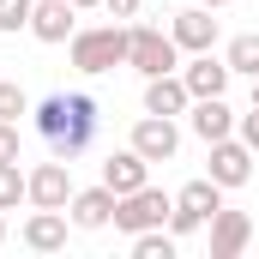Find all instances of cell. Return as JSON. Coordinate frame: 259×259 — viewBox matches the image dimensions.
I'll list each match as a JSON object with an SVG mask.
<instances>
[{
  "label": "cell",
  "instance_id": "6da1fadb",
  "mask_svg": "<svg viewBox=\"0 0 259 259\" xmlns=\"http://www.w3.org/2000/svg\"><path fill=\"white\" fill-rule=\"evenodd\" d=\"M97 121H103V109H97V97L91 91H55V97H42V103H30V127L49 139V151L72 163L91 139H97Z\"/></svg>",
  "mask_w": 259,
  "mask_h": 259
},
{
  "label": "cell",
  "instance_id": "7a4b0ae2",
  "mask_svg": "<svg viewBox=\"0 0 259 259\" xmlns=\"http://www.w3.org/2000/svg\"><path fill=\"white\" fill-rule=\"evenodd\" d=\"M66 55H72V66H78L84 78H103V72L127 66V24H121V18H115V24H78V30L66 36Z\"/></svg>",
  "mask_w": 259,
  "mask_h": 259
},
{
  "label": "cell",
  "instance_id": "3957f363",
  "mask_svg": "<svg viewBox=\"0 0 259 259\" xmlns=\"http://www.w3.org/2000/svg\"><path fill=\"white\" fill-rule=\"evenodd\" d=\"M127 66L139 78H157V72H181V42L157 24H127Z\"/></svg>",
  "mask_w": 259,
  "mask_h": 259
},
{
  "label": "cell",
  "instance_id": "277c9868",
  "mask_svg": "<svg viewBox=\"0 0 259 259\" xmlns=\"http://www.w3.org/2000/svg\"><path fill=\"white\" fill-rule=\"evenodd\" d=\"M223 211V187L211 181V175H199V181H187L181 193H175V211H169V229L187 241V235H199V229H211V217Z\"/></svg>",
  "mask_w": 259,
  "mask_h": 259
},
{
  "label": "cell",
  "instance_id": "5b68a950",
  "mask_svg": "<svg viewBox=\"0 0 259 259\" xmlns=\"http://www.w3.org/2000/svg\"><path fill=\"white\" fill-rule=\"evenodd\" d=\"M169 211H175V199H169V193H157V187L145 181L139 193H121V199H115V229H121V235L163 229V223H169Z\"/></svg>",
  "mask_w": 259,
  "mask_h": 259
},
{
  "label": "cell",
  "instance_id": "8992f818",
  "mask_svg": "<svg viewBox=\"0 0 259 259\" xmlns=\"http://www.w3.org/2000/svg\"><path fill=\"white\" fill-rule=\"evenodd\" d=\"M205 151H211V169H205V175H211L223 193H235V187L253 181V145H247V139L229 133V139H217V145H205Z\"/></svg>",
  "mask_w": 259,
  "mask_h": 259
},
{
  "label": "cell",
  "instance_id": "52a82bcc",
  "mask_svg": "<svg viewBox=\"0 0 259 259\" xmlns=\"http://www.w3.org/2000/svg\"><path fill=\"white\" fill-rule=\"evenodd\" d=\"M127 145L145 157V163H175V151H181V127H175L169 115H139Z\"/></svg>",
  "mask_w": 259,
  "mask_h": 259
},
{
  "label": "cell",
  "instance_id": "ba28073f",
  "mask_svg": "<svg viewBox=\"0 0 259 259\" xmlns=\"http://www.w3.org/2000/svg\"><path fill=\"white\" fill-rule=\"evenodd\" d=\"M24 175H30V205H42V211H66V199L78 193V187H72V163H61V157L36 163V169H24Z\"/></svg>",
  "mask_w": 259,
  "mask_h": 259
},
{
  "label": "cell",
  "instance_id": "9c48e42d",
  "mask_svg": "<svg viewBox=\"0 0 259 259\" xmlns=\"http://www.w3.org/2000/svg\"><path fill=\"white\" fill-rule=\"evenodd\" d=\"M115 187H103V181H97V187H78V193L66 199V217H72V229H84V235H91V229H109V223H115Z\"/></svg>",
  "mask_w": 259,
  "mask_h": 259
},
{
  "label": "cell",
  "instance_id": "30bf717a",
  "mask_svg": "<svg viewBox=\"0 0 259 259\" xmlns=\"http://www.w3.org/2000/svg\"><path fill=\"white\" fill-rule=\"evenodd\" d=\"M66 229H72V217H66V211H42V205H30V217H24L18 241H24L30 253H61V247H66Z\"/></svg>",
  "mask_w": 259,
  "mask_h": 259
},
{
  "label": "cell",
  "instance_id": "8fae6325",
  "mask_svg": "<svg viewBox=\"0 0 259 259\" xmlns=\"http://www.w3.org/2000/svg\"><path fill=\"white\" fill-rule=\"evenodd\" d=\"M229 78H235V72H229V61H223V55H211V49H205V55H193V61L181 66V84H187V97H223V91H229Z\"/></svg>",
  "mask_w": 259,
  "mask_h": 259
},
{
  "label": "cell",
  "instance_id": "7c38bea8",
  "mask_svg": "<svg viewBox=\"0 0 259 259\" xmlns=\"http://www.w3.org/2000/svg\"><path fill=\"white\" fill-rule=\"evenodd\" d=\"M247 241H253V217L223 205V211L211 217V259H241V253H247Z\"/></svg>",
  "mask_w": 259,
  "mask_h": 259
},
{
  "label": "cell",
  "instance_id": "4fadbf2b",
  "mask_svg": "<svg viewBox=\"0 0 259 259\" xmlns=\"http://www.w3.org/2000/svg\"><path fill=\"white\" fill-rule=\"evenodd\" d=\"M169 36L181 42V55H205V49H217V18H211V6H187V12H175V18H169Z\"/></svg>",
  "mask_w": 259,
  "mask_h": 259
},
{
  "label": "cell",
  "instance_id": "5bb4252c",
  "mask_svg": "<svg viewBox=\"0 0 259 259\" xmlns=\"http://www.w3.org/2000/svg\"><path fill=\"white\" fill-rule=\"evenodd\" d=\"M72 30H78V6H72V0H36V12H30V36H36V42L55 49Z\"/></svg>",
  "mask_w": 259,
  "mask_h": 259
},
{
  "label": "cell",
  "instance_id": "9a60e30c",
  "mask_svg": "<svg viewBox=\"0 0 259 259\" xmlns=\"http://www.w3.org/2000/svg\"><path fill=\"white\" fill-rule=\"evenodd\" d=\"M145 181H151V163H145L133 145H121V151L103 157V187H115V193H139Z\"/></svg>",
  "mask_w": 259,
  "mask_h": 259
},
{
  "label": "cell",
  "instance_id": "2e32d148",
  "mask_svg": "<svg viewBox=\"0 0 259 259\" xmlns=\"http://www.w3.org/2000/svg\"><path fill=\"white\" fill-rule=\"evenodd\" d=\"M193 109V97H187V84H181V72H157V78H145V115H187Z\"/></svg>",
  "mask_w": 259,
  "mask_h": 259
},
{
  "label": "cell",
  "instance_id": "e0dca14e",
  "mask_svg": "<svg viewBox=\"0 0 259 259\" xmlns=\"http://www.w3.org/2000/svg\"><path fill=\"white\" fill-rule=\"evenodd\" d=\"M187 127H193V139L217 145V139H229V133H235V109H229L223 97H199L193 109H187Z\"/></svg>",
  "mask_w": 259,
  "mask_h": 259
},
{
  "label": "cell",
  "instance_id": "ac0fdd59",
  "mask_svg": "<svg viewBox=\"0 0 259 259\" xmlns=\"http://www.w3.org/2000/svg\"><path fill=\"white\" fill-rule=\"evenodd\" d=\"M223 61H229V72H235V78H259V30H241V36H229Z\"/></svg>",
  "mask_w": 259,
  "mask_h": 259
},
{
  "label": "cell",
  "instance_id": "d6986e66",
  "mask_svg": "<svg viewBox=\"0 0 259 259\" xmlns=\"http://www.w3.org/2000/svg\"><path fill=\"white\" fill-rule=\"evenodd\" d=\"M181 247V235L163 223V229H145V235H133V259H175Z\"/></svg>",
  "mask_w": 259,
  "mask_h": 259
},
{
  "label": "cell",
  "instance_id": "ffe728a7",
  "mask_svg": "<svg viewBox=\"0 0 259 259\" xmlns=\"http://www.w3.org/2000/svg\"><path fill=\"white\" fill-rule=\"evenodd\" d=\"M18 205H30V175L18 163H0V211H18Z\"/></svg>",
  "mask_w": 259,
  "mask_h": 259
},
{
  "label": "cell",
  "instance_id": "44dd1931",
  "mask_svg": "<svg viewBox=\"0 0 259 259\" xmlns=\"http://www.w3.org/2000/svg\"><path fill=\"white\" fill-rule=\"evenodd\" d=\"M30 12H36V0H0V30H6V36L30 30Z\"/></svg>",
  "mask_w": 259,
  "mask_h": 259
},
{
  "label": "cell",
  "instance_id": "7402d4cb",
  "mask_svg": "<svg viewBox=\"0 0 259 259\" xmlns=\"http://www.w3.org/2000/svg\"><path fill=\"white\" fill-rule=\"evenodd\" d=\"M24 115H30V97L12 78H0V121H24Z\"/></svg>",
  "mask_w": 259,
  "mask_h": 259
},
{
  "label": "cell",
  "instance_id": "603a6c76",
  "mask_svg": "<svg viewBox=\"0 0 259 259\" xmlns=\"http://www.w3.org/2000/svg\"><path fill=\"white\" fill-rule=\"evenodd\" d=\"M235 139H247V145H253V157H259V103L247 109V115H235Z\"/></svg>",
  "mask_w": 259,
  "mask_h": 259
},
{
  "label": "cell",
  "instance_id": "cb8c5ba5",
  "mask_svg": "<svg viewBox=\"0 0 259 259\" xmlns=\"http://www.w3.org/2000/svg\"><path fill=\"white\" fill-rule=\"evenodd\" d=\"M0 163H18V121H0Z\"/></svg>",
  "mask_w": 259,
  "mask_h": 259
},
{
  "label": "cell",
  "instance_id": "d4e9b609",
  "mask_svg": "<svg viewBox=\"0 0 259 259\" xmlns=\"http://www.w3.org/2000/svg\"><path fill=\"white\" fill-rule=\"evenodd\" d=\"M139 6H145V0H103V12H109V18H121V24L139 18Z\"/></svg>",
  "mask_w": 259,
  "mask_h": 259
},
{
  "label": "cell",
  "instance_id": "484cf974",
  "mask_svg": "<svg viewBox=\"0 0 259 259\" xmlns=\"http://www.w3.org/2000/svg\"><path fill=\"white\" fill-rule=\"evenodd\" d=\"M199 6H211V12H223V6H229V0H199Z\"/></svg>",
  "mask_w": 259,
  "mask_h": 259
},
{
  "label": "cell",
  "instance_id": "4316f807",
  "mask_svg": "<svg viewBox=\"0 0 259 259\" xmlns=\"http://www.w3.org/2000/svg\"><path fill=\"white\" fill-rule=\"evenodd\" d=\"M72 6H78V12H84V6H103V0H72Z\"/></svg>",
  "mask_w": 259,
  "mask_h": 259
},
{
  "label": "cell",
  "instance_id": "83f0119b",
  "mask_svg": "<svg viewBox=\"0 0 259 259\" xmlns=\"http://www.w3.org/2000/svg\"><path fill=\"white\" fill-rule=\"evenodd\" d=\"M0 241H6V217H0Z\"/></svg>",
  "mask_w": 259,
  "mask_h": 259
},
{
  "label": "cell",
  "instance_id": "f1b7e54d",
  "mask_svg": "<svg viewBox=\"0 0 259 259\" xmlns=\"http://www.w3.org/2000/svg\"><path fill=\"white\" fill-rule=\"evenodd\" d=\"M253 103H259V78H253Z\"/></svg>",
  "mask_w": 259,
  "mask_h": 259
}]
</instances>
